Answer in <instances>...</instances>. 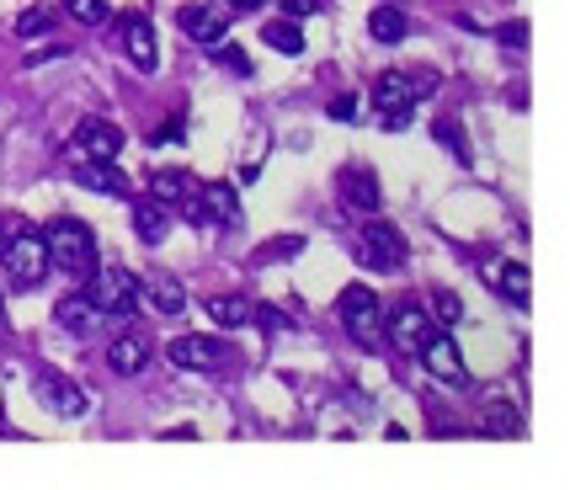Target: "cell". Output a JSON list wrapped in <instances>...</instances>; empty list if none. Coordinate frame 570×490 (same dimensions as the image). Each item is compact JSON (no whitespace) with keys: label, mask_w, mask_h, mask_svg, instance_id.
I'll list each match as a JSON object with an SVG mask.
<instances>
[{"label":"cell","mask_w":570,"mask_h":490,"mask_svg":"<svg viewBox=\"0 0 570 490\" xmlns=\"http://www.w3.org/2000/svg\"><path fill=\"white\" fill-rule=\"evenodd\" d=\"M0 262H6V283H11L17 294H32V288H43V277H49V245H43V235L27 219H6Z\"/></svg>","instance_id":"cell-1"},{"label":"cell","mask_w":570,"mask_h":490,"mask_svg":"<svg viewBox=\"0 0 570 490\" xmlns=\"http://www.w3.org/2000/svg\"><path fill=\"white\" fill-rule=\"evenodd\" d=\"M43 245H49V262H59V272H70V277H86L97 267V235H91V224L75 219V214L49 219Z\"/></svg>","instance_id":"cell-2"},{"label":"cell","mask_w":570,"mask_h":490,"mask_svg":"<svg viewBox=\"0 0 570 490\" xmlns=\"http://www.w3.org/2000/svg\"><path fill=\"white\" fill-rule=\"evenodd\" d=\"M86 304L97 310V315H112L124 320L139 310V277L124 267H91L86 272Z\"/></svg>","instance_id":"cell-3"},{"label":"cell","mask_w":570,"mask_h":490,"mask_svg":"<svg viewBox=\"0 0 570 490\" xmlns=\"http://www.w3.org/2000/svg\"><path fill=\"white\" fill-rule=\"evenodd\" d=\"M336 310H342L347 331L363 346H379V342H384V325H379V320H384V310H379V294H373L368 283H352V288H342Z\"/></svg>","instance_id":"cell-4"},{"label":"cell","mask_w":570,"mask_h":490,"mask_svg":"<svg viewBox=\"0 0 570 490\" xmlns=\"http://www.w3.org/2000/svg\"><path fill=\"white\" fill-rule=\"evenodd\" d=\"M352 256H357L363 267H373V272H390V267H400V262L411 256V245H405V235H400L395 224H368V229H357Z\"/></svg>","instance_id":"cell-5"},{"label":"cell","mask_w":570,"mask_h":490,"mask_svg":"<svg viewBox=\"0 0 570 490\" xmlns=\"http://www.w3.org/2000/svg\"><path fill=\"white\" fill-rule=\"evenodd\" d=\"M32 394H38L43 411H53V416H65V421H80L91 411L86 390H80L75 379H65V373H53V367H38V373H32Z\"/></svg>","instance_id":"cell-6"},{"label":"cell","mask_w":570,"mask_h":490,"mask_svg":"<svg viewBox=\"0 0 570 490\" xmlns=\"http://www.w3.org/2000/svg\"><path fill=\"white\" fill-rule=\"evenodd\" d=\"M166 357H171L181 373H224V367L235 363V352L219 342V336H176L166 346Z\"/></svg>","instance_id":"cell-7"},{"label":"cell","mask_w":570,"mask_h":490,"mask_svg":"<svg viewBox=\"0 0 570 490\" xmlns=\"http://www.w3.org/2000/svg\"><path fill=\"white\" fill-rule=\"evenodd\" d=\"M438 86V75L432 70H422V75H400V70H384L379 80H373V107H416V101L426 97Z\"/></svg>","instance_id":"cell-8"},{"label":"cell","mask_w":570,"mask_h":490,"mask_svg":"<svg viewBox=\"0 0 570 490\" xmlns=\"http://www.w3.org/2000/svg\"><path fill=\"white\" fill-rule=\"evenodd\" d=\"M124 149V128L112 118H80L75 122V145L70 155H86V160H118Z\"/></svg>","instance_id":"cell-9"},{"label":"cell","mask_w":570,"mask_h":490,"mask_svg":"<svg viewBox=\"0 0 570 490\" xmlns=\"http://www.w3.org/2000/svg\"><path fill=\"white\" fill-rule=\"evenodd\" d=\"M176 27H181V38H193V43H219L224 32H229V11L214 6V0H193V6H181L176 11Z\"/></svg>","instance_id":"cell-10"},{"label":"cell","mask_w":570,"mask_h":490,"mask_svg":"<svg viewBox=\"0 0 570 490\" xmlns=\"http://www.w3.org/2000/svg\"><path fill=\"white\" fill-rule=\"evenodd\" d=\"M416 352H422V367L432 373V379H443V384H453V390H464V384H470V367H464V357H459L453 336H438V331H432Z\"/></svg>","instance_id":"cell-11"},{"label":"cell","mask_w":570,"mask_h":490,"mask_svg":"<svg viewBox=\"0 0 570 490\" xmlns=\"http://www.w3.org/2000/svg\"><path fill=\"white\" fill-rule=\"evenodd\" d=\"M432 331H438V320L426 315L422 304H395V310H390V342H395L400 352H416Z\"/></svg>","instance_id":"cell-12"},{"label":"cell","mask_w":570,"mask_h":490,"mask_svg":"<svg viewBox=\"0 0 570 490\" xmlns=\"http://www.w3.org/2000/svg\"><path fill=\"white\" fill-rule=\"evenodd\" d=\"M124 49L128 59H134V70H155L160 65V43H155V27H149L145 11H128L124 17Z\"/></svg>","instance_id":"cell-13"},{"label":"cell","mask_w":570,"mask_h":490,"mask_svg":"<svg viewBox=\"0 0 570 490\" xmlns=\"http://www.w3.org/2000/svg\"><path fill=\"white\" fill-rule=\"evenodd\" d=\"M149 197H155L160 208H187V203L198 197V176L176 171V166H160V171H149Z\"/></svg>","instance_id":"cell-14"},{"label":"cell","mask_w":570,"mask_h":490,"mask_svg":"<svg viewBox=\"0 0 570 490\" xmlns=\"http://www.w3.org/2000/svg\"><path fill=\"white\" fill-rule=\"evenodd\" d=\"M80 166H75V176H80V187H91V193L101 197H128V176L118 171V160H86V155H75Z\"/></svg>","instance_id":"cell-15"},{"label":"cell","mask_w":570,"mask_h":490,"mask_svg":"<svg viewBox=\"0 0 570 490\" xmlns=\"http://www.w3.org/2000/svg\"><path fill=\"white\" fill-rule=\"evenodd\" d=\"M342 203L357 208V214H379V203H384L379 176H373L368 166H347V171H342Z\"/></svg>","instance_id":"cell-16"},{"label":"cell","mask_w":570,"mask_h":490,"mask_svg":"<svg viewBox=\"0 0 570 490\" xmlns=\"http://www.w3.org/2000/svg\"><path fill=\"white\" fill-rule=\"evenodd\" d=\"M139 298H145L155 315H181L187 310V288L176 277H139Z\"/></svg>","instance_id":"cell-17"},{"label":"cell","mask_w":570,"mask_h":490,"mask_svg":"<svg viewBox=\"0 0 570 490\" xmlns=\"http://www.w3.org/2000/svg\"><path fill=\"white\" fill-rule=\"evenodd\" d=\"M198 203H203V214H208V224H240V193L229 182L198 187Z\"/></svg>","instance_id":"cell-18"},{"label":"cell","mask_w":570,"mask_h":490,"mask_svg":"<svg viewBox=\"0 0 570 490\" xmlns=\"http://www.w3.org/2000/svg\"><path fill=\"white\" fill-rule=\"evenodd\" d=\"M145 363H149V342H145V336H118V342L107 346V367H112V373H124V379L145 373Z\"/></svg>","instance_id":"cell-19"},{"label":"cell","mask_w":570,"mask_h":490,"mask_svg":"<svg viewBox=\"0 0 570 490\" xmlns=\"http://www.w3.org/2000/svg\"><path fill=\"white\" fill-rule=\"evenodd\" d=\"M368 38L373 43H405V38H411V22H405V11H400L395 0L379 6V11L368 17Z\"/></svg>","instance_id":"cell-20"},{"label":"cell","mask_w":570,"mask_h":490,"mask_svg":"<svg viewBox=\"0 0 570 490\" xmlns=\"http://www.w3.org/2000/svg\"><path fill=\"white\" fill-rule=\"evenodd\" d=\"M166 229H171V214L155 203V197H145V203H134V235L145 245H160L166 241Z\"/></svg>","instance_id":"cell-21"},{"label":"cell","mask_w":570,"mask_h":490,"mask_svg":"<svg viewBox=\"0 0 570 490\" xmlns=\"http://www.w3.org/2000/svg\"><path fill=\"white\" fill-rule=\"evenodd\" d=\"M53 320H59V331H70V336H86L91 325H97V310L86 304V294H75V298H59L53 304Z\"/></svg>","instance_id":"cell-22"},{"label":"cell","mask_w":570,"mask_h":490,"mask_svg":"<svg viewBox=\"0 0 570 490\" xmlns=\"http://www.w3.org/2000/svg\"><path fill=\"white\" fill-rule=\"evenodd\" d=\"M497 288L507 304H518V310H528V298H533V283H528V267L522 262H507V267L497 272Z\"/></svg>","instance_id":"cell-23"},{"label":"cell","mask_w":570,"mask_h":490,"mask_svg":"<svg viewBox=\"0 0 570 490\" xmlns=\"http://www.w3.org/2000/svg\"><path fill=\"white\" fill-rule=\"evenodd\" d=\"M432 139H438V145H443L448 155L459 160V166H470V160H474L470 139H464V128H459V122H453V118H438V122H432Z\"/></svg>","instance_id":"cell-24"},{"label":"cell","mask_w":570,"mask_h":490,"mask_svg":"<svg viewBox=\"0 0 570 490\" xmlns=\"http://www.w3.org/2000/svg\"><path fill=\"white\" fill-rule=\"evenodd\" d=\"M485 432L491 438H518L522 432V416L512 400H491V411H485Z\"/></svg>","instance_id":"cell-25"},{"label":"cell","mask_w":570,"mask_h":490,"mask_svg":"<svg viewBox=\"0 0 570 490\" xmlns=\"http://www.w3.org/2000/svg\"><path fill=\"white\" fill-rule=\"evenodd\" d=\"M208 315L219 320L224 331H240V325H250V304L240 294H229V298H208Z\"/></svg>","instance_id":"cell-26"},{"label":"cell","mask_w":570,"mask_h":490,"mask_svg":"<svg viewBox=\"0 0 570 490\" xmlns=\"http://www.w3.org/2000/svg\"><path fill=\"white\" fill-rule=\"evenodd\" d=\"M262 43L277 53H304V32H298L294 22H267L262 27Z\"/></svg>","instance_id":"cell-27"},{"label":"cell","mask_w":570,"mask_h":490,"mask_svg":"<svg viewBox=\"0 0 570 490\" xmlns=\"http://www.w3.org/2000/svg\"><path fill=\"white\" fill-rule=\"evenodd\" d=\"M65 11H70L80 27H101L107 17H112V6H107V0H65Z\"/></svg>","instance_id":"cell-28"},{"label":"cell","mask_w":570,"mask_h":490,"mask_svg":"<svg viewBox=\"0 0 570 490\" xmlns=\"http://www.w3.org/2000/svg\"><path fill=\"white\" fill-rule=\"evenodd\" d=\"M214 65L219 70H229V75H240V80H250V59H246V49H235V43H214Z\"/></svg>","instance_id":"cell-29"},{"label":"cell","mask_w":570,"mask_h":490,"mask_svg":"<svg viewBox=\"0 0 570 490\" xmlns=\"http://www.w3.org/2000/svg\"><path fill=\"white\" fill-rule=\"evenodd\" d=\"M49 27H53V17L43 11V6H32V11H22V17H17V38H22V43H32V38H43Z\"/></svg>","instance_id":"cell-30"},{"label":"cell","mask_w":570,"mask_h":490,"mask_svg":"<svg viewBox=\"0 0 570 490\" xmlns=\"http://www.w3.org/2000/svg\"><path fill=\"white\" fill-rule=\"evenodd\" d=\"M497 43H501V49H512V53H522V49H528V22H522V17L501 22L497 27Z\"/></svg>","instance_id":"cell-31"},{"label":"cell","mask_w":570,"mask_h":490,"mask_svg":"<svg viewBox=\"0 0 570 490\" xmlns=\"http://www.w3.org/2000/svg\"><path fill=\"white\" fill-rule=\"evenodd\" d=\"M250 325H262L267 336H277V331H288V315L273 310V304H250Z\"/></svg>","instance_id":"cell-32"},{"label":"cell","mask_w":570,"mask_h":490,"mask_svg":"<svg viewBox=\"0 0 570 490\" xmlns=\"http://www.w3.org/2000/svg\"><path fill=\"white\" fill-rule=\"evenodd\" d=\"M304 251V235H288V241H273L256 251V262H288V256H298Z\"/></svg>","instance_id":"cell-33"},{"label":"cell","mask_w":570,"mask_h":490,"mask_svg":"<svg viewBox=\"0 0 570 490\" xmlns=\"http://www.w3.org/2000/svg\"><path fill=\"white\" fill-rule=\"evenodd\" d=\"M432 315L443 320V325H453V320L464 315V304H459V294H448V288H438V294H432Z\"/></svg>","instance_id":"cell-34"},{"label":"cell","mask_w":570,"mask_h":490,"mask_svg":"<svg viewBox=\"0 0 570 490\" xmlns=\"http://www.w3.org/2000/svg\"><path fill=\"white\" fill-rule=\"evenodd\" d=\"M331 118H336V122H357V101L336 97V101H331Z\"/></svg>","instance_id":"cell-35"},{"label":"cell","mask_w":570,"mask_h":490,"mask_svg":"<svg viewBox=\"0 0 570 490\" xmlns=\"http://www.w3.org/2000/svg\"><path fill=\"white\" fill-rule=\"evenodd\" d=\"M405 122H411V107H390V112L379 118V128H390V134H395V128H405Z\"/></svg>","instance_id":"cell-36"},{"label":"cell","mask_w":570,"mask_h":490,"mask_svg":"<svg viewBox=\"0 0 570 490\" xmlns=\"http://www.w3.org/2000/svg\"><path fill=\"white\" fill-rule=\"evenodd\" d=\"M283 11H288V17H309V11H315V0H283Z\"/></svg>","instance_id":"cell-37"},{"label":"cell","mask_w":570,"mask_h":490,"mask_svg":"<svg viewBox=\"0 0 570 490\" xmlns=\"http://www.w3.org/2000/svg\"><path fill=\"white\" fill-rule=\"evenodd\" d=\"M224 6H229V11H262L267 0H224Z\"/></svg>","instance_id":"cell-38"},{"label":"cell","mask_w":570,"mask_h":490,"mask_svg":"<svg viewBox=\"0 0 570 490\" xmlns=\"http://www.w3.org/2000/svg\"><path fill=\"white\" fill-rule=\"evenodd\" d=\"M0 320H6V288H0Z\"/></svg>","instance_id":"cell-39"},{"label":"cell","mask_w":570,"mask_h":490,"mask_svg":"<svg viewBox=\"0 0 570 490\" xmlns=\"http://www.w3.org/2000/svg\"><path fill=\"white\" fill-rule=\"evenodd\" d=\"M0 241H6V219H0Z\"/></svg>","instance_id":"cell-40"},{"label":"cell","mask_w":570,"mask_h":490,"mask_svg":"<svg viewBox=\"0 0 570 490\" xmlns=\"http://www.w3.org/2000/svg\"><path fill=\"white\" fill-rule=\"evenodd\" d=\"M395 6H400V0H395Z\"/></svg>","instance_id":"cell-41"}]
</instances>
